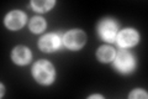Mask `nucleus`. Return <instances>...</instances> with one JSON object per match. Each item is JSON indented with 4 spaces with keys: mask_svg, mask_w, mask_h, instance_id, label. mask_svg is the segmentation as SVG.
<instances>
[{
    "mask_svg": "<svg viewBox=\"0 0 148 99\" xmlns=\"http://www.w3.org/2000/svg\"><path fill=\"white\" fill-rule=\"evenodd\" d=\"M34 76L40 83H51L54 78L53 66L47 61H40L34 66Z\"/></svg>",
    "mask_w": 148,
    "mask_h": 99,
    "instance_id": "1",
    "label": "nucleus"
},
{
    "mask_svg": "<svg viewBox=\"0 0 148 99\" xmlns=\"http://www.w3.org/2000/svg\"><path fill=\"white\" fill-rule=\"evenodd\" d=\"M64 44L67 47L73 50L80 48L85 44V34L80 30H73L64 35Z\"/></svg>",
    "mask_w": 148,
    "mask_h": 99,
    "instance_id": "2",
    "label": "nucleus"
},
{
    "mask_svg": "<svg viewBox=\"0 0 148 99\" xmlns=\"http://www.w3.org/2000/svg\"><path fill=\"white\" fill-rule=\"evenodd\" d=\"M115 66L120 72H130L133 66H135V61L133 57L126 51H121L115 58Z\"/></svg>",
    "mask_w": 148,
    "mask_h": 99,
    "instance_id": "3",
    "label": "nucleus"
},
{
    "mask_svg": "<svg viewBox=\"0 0 148 99\" xmlns=\"http://www.w3.org/2000/svg\"><path fill=\"white\" fill-rule=\"evenodd\" d=\"M116 31H117L116 24L111 20H104L99 25V34L106 41L112 42L115 37H116Z\"/></svg>",
    "mask_w": 148,
    "mask_h": 99,
    "instance_id": "4",
    "label": "nucleus"
},
{
    "mask_svg": "<svg viewBox=\"0 0 148 99\" xmlns=\"http://www.w3.org/2000/svg\"><path fill=\"white\" fill-rule=\"evenodd\" d=\"M138 41V35L135 30H131V29H126L121 31L117 36V42L120 46L122 47H130V46H133L135 44H137Z\"/></svg>",
    "mask_w": 148,
    "mask_h": 99,
    "instance_id": "5",
    "label": "nucleus"
},
{
    "mask_svg": "<svg viewBox=\"0 0 148 99\" xmlns=\"http://www.w3.org/2000/svg\"><path fill=\"white\" fill-rule=\"evenodd\" d=\"M25 14L21 12V11H12L10 12L5 19V24L9 29H12V30H16V29H20V27L25 24Z\"/></svg>",
    "mask_w": 148,
    "mask_h": 99,
    "instance_id": "6",
    "label": "nucleus"
},
{
    "mask_svg": "<svg viewBox=\"0 0 148 99\" xmlns=\"http://www.w3.org/2000/svg\"><path fill=\"white\" fill-rule=\"evenodd\" d=\"M59 46V37L54 34H48L40 40V47L42 51H53Z\"/></svg>",
    "mask_w": 148,
    "mask_h": 99,
    "instance_id": "7",
    "label": "nucleus"
},
{
    "mask_svg": "<svg viewBox=\"0 0 148 99\" xmlns=\"http://www.w3.org/2000/svg\"><path fill=\"white\" fill-rule=\"evenodd\" d=\"M30 58H31L30 51H29V48H26V47H24V46L16 47L12 52V60L18 64L27 63L30 61Z\"/></svg>",
    "mask_w": 148,
    "mask_h": 99,
    "instance_id": "8",
    "label": "nucleus"
},
{
    "mask_svg": "<svg viewBox=\"0 0 148 99\" xmlns=\"http://www.w3.org/2000/svg\"><path fill=\"white\" fill-rule=\"evenodd\" d=\"M115 57V51L109 46H104L98 51V58L103 62H110Z\"/></svg>",
    "mask_w": 148,
    "mask_h": 99,
    "instance_id": "9",
    "label": "nucleus"
},
{
    "mask_svg": "<svg viewBox=\"0 0 148 99\" xmlns=\"http://www.w3.org/2000/svg\"><path fill=\"white\" fill-rule=\"evenodd\" d=\"M53 5L54 1H49V0H35V1H32V6L37 11H47Z\"/></svg>",
    "mask_w": 148,
    "mask_h": 99,
    "instance_id": "10",
    "label": "nucleus"
},
{
    "mask_svg": "<svg viewBox=\"0 0 148 99\" xmlns=\"http://www.w3.org/2000/svg\"><path fill=\"white\" fill-rule=\"evenodd\" d=\"M46 27V22L42 17H34L30 22V29L34 32H41Z\"/></svg>",
    "mask_w": 148,
    "mask_h": 99,
    "instance_id": "11",
    "label": "nucleus"
},
{
    "mask_svg": "<svg viewBox=\"0 0 148 99\" xmlns=\"http://www.w3.org/2000/svg\"><path fill=\"white\" fill-rule=\"evenodd\" d=\"M130 98H147V93L143 91H136L130 94Z\"/></svg>",
    "mask_w": 148,
    "mask_h": 99,
    "instance_id": "12",
    "label": "nucleus"
},
{
    "mask_svg": "<svg viewBox=\"0 0 148 99\" xmlns=\"http://www.w3.org/2000/svg\"><path fill=\"white\" fill-rule=\"evenodd\" d=\"M89 98L91 99V98H103V97H101V96H98V94H95V96H90Z\"/></svg>",
    "mask_w": 148,
    "mask_h": 99,
    "instance_id": "13",
    "label": "nucleus"
}]
</instances>
